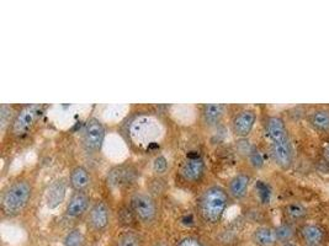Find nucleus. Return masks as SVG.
<instances>
[{
	"mask_svg": "<svg viewBox=\"0 0 329 246\" xmlns=\"http://www.w3.org/2000/svg\"><path fill=\"white\" fill-rule=\"evenodd\" d=\"M177 246H206V245L203 244V242H201L198 238L189 235V237H185L183 238V239H180L179 242H178Z\"/></svg>",
	"mask_w": 329,
	"mask_h": 246,
	"instance_id": "nucleus-25",
	"label": "nucleus"
},
{
	"mask_svg": "<svg viewBox=\"0 0 329 246\" xmlns=\"http://www.w3.org/2000/svg\"><path fill=\"white\" fill-rule=\"evenodd\" d=\"M84 235L79 228L70 230L65 238V246H83Z\"/></svg>",
	"mask_w": 329,
	"mask_h": 246,
	"instance_id": "nucleus-20",
	"label": "nucleus"
},
{
	"mask_svg": "<svg viewBox=\"0 0 329 246\" xmlns=\"http://www.w3.org/2000/svg\"><path fill=\"white\" fill-rule=\"evenodd\" d=\"M137 171L130 165L115 166L108 173V184L114 188L127 187L136 180Z\"/></svg>",
	"mask_w": 329,
	"mask_h": 246,
	"instance_id": "nucleus-9",
	"label": "nucleus"
},
{
	"mask_svg": "<svg viewBox=\"0 0 329 246\" xmlns=\"http://www.w3.org/2000/svg\"><path fill=\"white\" fill-rule=\"evenodd\" d=\"M69 186L74 192H86L91 184L90 171L85 166L78 165L69 173Z\"/></svg>",
	"mask_w": 329,
	"mask_h": 246,
	"instance_id": "nucleus-13",
	"label": "nucleus"
},
{
	"mask_svg": "<svg viewBox=\"0 0 329 246\" xmlns=\"http://www.w3.org/2000/svg\"><path fill=\"white\" fill-rule=\"evenodd\" d=\"M91 199L86 192H73L66 206V215L72 219L83 217L90 209Z\"/></svg>",
	"mask_w": 329,
	"mask_h": 246,
	"instance_id": "nucleus-10",
	"label": "nucleus"
},
{
	"mask_svg": "<svg viewBox=\"0 0 329 246\" xmlns=\"http://www.w3.org/2000/svg\"><path fill=\"white\" fill-rule=\"evenodd\" d=\"M249 183H251V178L247 174H237L233 178L229 180L228 183V193L232 198L234 199H242L247 196L248 192Z\"/></svg>",
	"mask_w": 329,
	"mask_h": 246,
	"instance_id": "nucleus-14",
	"label": "nucleus"
},
{
	"mask_svg": "<svg viewBox=\"0 0 329 246\" xmlns=\"http://www.w3.org/2000/svg\"><path fill=\"white\" fill-rule=\"evenodd\" d=\"M257 121V114L254 110H243L238 112L232 120V130L239 138H246L251 134Z\"/></svg>",
	"mask_w": 329,
	"mask_h": 246,
	"instance_id": "nucleus-11",
	"label": "nucleus"
},
{
	"mask_svg": "<svg viewBox=\"0 0 329 246\" xmlns=\"http://www.w3.org/2000/svg\"><path fill=\"white\" fill-rule=\"evenodd\" d=\"M106 130L100 120L91 117L84 124L81 132V145L89 153H98L103 148Z\"/></svg>",
	"mask_w": 329,
	"mask_h": 246,
	"instance_id": "nucleus-6",
	"label": "nucleus"
},
{
	"mask_svg": "<svg viewBox=\"0 0 329 246\" xmlns=\"http://www.w3.org/2000/svg\"><path fill=\"white\" fill-rule=\"evenodd\" d=\"M310 123L320 132H329V111L318 110L310 116Z\"/></svg>",
	"mask_w": 329,
	"mask_h": 246,
	"instance_id": "nucleus-18",
	"label": "nucleus"
},
{
	"mask_svg": "<svg viewBox=\"0 0 329 246\" xmlns=\"http://www.w3.org/2000/svg\"><path fill=\"white\" fill-rule=\"evenodd\" d=\"M111 222V211L103 199L93 202L88 212L89 227L95 232H104Z\"/></svg>",
	"mask_w": 329,
	"mask_h": 246,
	"instance_id": "nucleus-7",
	"label": "nucleus"
},
{
	"mask_svg": "<svg viewBox=\"0 0 329 246\" xmlns=\"http://www.w3.org/2000/svg\"><path fill=\"white\" fill-rule=\"evenodd\" d=\"M10 117H11V107H9L7 105H1V109H0V122H1V129H5V125L11 123L10 121Z\"/></svg>",
	"mask_w": 329,
	"mask_h": 246,
	"instance_id": "nucleus-23",
	"label": "nucleus"
},
{
	"mask_svg": "<svg viewBox=\"0 0 329 246\" xmlns=\"http://www.w3.org/2000/svg\"><path fill=\"white\" fill-rule=\"evenodd\" d=\"M308 246H313V245H308Z\"/></svg>",
	"mask_w": 329,
	"mask_h": 246,
	"instance_id": "nucleus-30",
	"label": "nucleus"
},
{
	"mask_svg": "<svg viewBox=\"0 0 329 246\" xmlns=\"http://www.w3.org/2000/svg\"><path fill=\"white\" fill-rule=\"evenodd\" d=\"M206 165L203 159L201 158H188L182 164L179 169V175L185 183L197 184L205 176Z\"/></svg>",
	"mask_w": 329,
	"mask_h": 246,
	"instance_id": "nucleus-8",
	"label": "nucleus"
},
{
	"mask_svg": "<svg viewBox=\"0 0 329 246\" xmlns=\"http://www.w3.org/2000/svg\"><path fill=\"white\" fill-rule=\"evenodd\" d=\"M68 183L66 179H56L46 189V204L50 209H56L65 202L67 196Z\"/></svg>",
	"mask_w": 329,
	"mask_h": 246,
	"instance_id": "nucleus-12",
	"label": "nucleus"
},
{
	"mask_svg": "<svg viewBox=\"0 0 329 246\" xmlns=\"http://www.w3.org/2000/svg\"><path fill=\"white\" fill-rule=\"evenodd\" d=\"M34 194V184L27 179H16L4 187L0 196V209L5 217L14 218L25 212Z\"/></svg>",
	"mask_w": 329,
	"mask_h": 246,
	"instance_id": "nucleus-1",
	"label": "nucleus"
},
{
	"mask_svg": "<svg viewBox=\"0 0 329 246\" xmlns=\"http://www.w3.org/2000/svg\"><path fill=\"white\" fill-rule=\"evenodd\" d=\"M253 242L258 246H274L277 242L276 232L269 227L258 228L253 233Z\"/></svg>",
	"mask_w": 329,
	"mask_h": 246,
	"instance_id": "nucleus-16",
	"label": "nucleus"
},
{
	"mask_svg": "<svg viewBox=\"0 0 329 246\" xmlns=\"http://www.w3.org/2000/svg\"><path fill=\"white\" fill-rule=\"evenodd\" d=\"M130 211L136 220L144 225H150L158 217V204L154 197L146 191H136L130 197Z\"/></svg>",
	"mask_w": 329,
	"mask_h": 246,
	"instance_id": "nucleus-4",
	"label": "nucleus"
},
{
	"mask_svg": "<svg viewBox=\"0 0 329 246\" xmlns=\"http://www.w3.org/2000/svg\"><path fill=\"white\" fill-rule=\"evenodd\" d=\"M142 242L138 234L133 232H124L119 235L116 240V246H141Z\"/></svg>",
	"mask_w": 329,
	"mask_h": 246,
	"instance_id": "nucleus-19",
	"label": "nucleus"
},
{
	"mask_svg": "<svg viewBox=\"0 0 329 246\" xmlns=\"http://www.w3.org/2000/svg\"><path fill=\"white\" fill-rule=\"evenodd\" d=\"M323 153H325V158L329 161V144H327V147L325 148V152Z\"/></svg>",
	"mask_w": 329,
	"mask_h": 246,
	"instance_id": "nucleus-28",
	"label": "nucleus"
},
{
	"mask_svg": "<svg viewBox=\"0 0 329 246\" xmlns=\"http://www.w3.org/2000/svg\"><path fill=\"white\" fill-rule=\"evenodd\" d=\"M231 201L228 191L219 184H211L201 192L197 201V212L201 219L210 225H216L223 218Z\"/></svg>",
	"mask_w": 329,
	"mask_h": 246,
	"instance_id": "nucleus-2",
	"label": "nucleus"
},
{
	"mask_svg": "<svg viewBox=\"0 0 329 246\" xmlns=\"http://www.w3.org/2000/svg\"><path fill=\"white\" fill-rule=\"evenodd\" d=\"M153 169L157 174H164L168 169V160L163 155L157 156L153 163Z\"/></svg>",
	"mask_w": 329,
	"mask_h": 246,
	"instance_id": "nucleus-24",
	"label": "nucleus"
},
{
	"mask_svg": "<svg viewBox=\"0 0 329 246\" xmlns=\"http://www.w3.org/2000/svg\"><path fill=\"white\" fill-rule=\"evenodd\" d=\"M43 110L45 107L41 105H26L20 109V111L14 115L9 125L12 137L22 138L29 134L43 114Z\"/></svg>",
	"mask_w": 329,
	"mask_h": 246,
	"instance_id": "nucleus-5",
	"label": "nucleus"
},
{
	"mask_svg": "<svg viewBox=\"0 0 329 246\" xmlns=\"http://www.w3.org/2000/svg\"><path fill=\"white\" fill-rule=\"evenodd\" d=\"M284 246H296V245H293V244H285Z\"/></svg>",
	"mask_w": 329,
	"mask_h": 246,
	"instance_id": "nucleus-29",
	"label": "nucleus"
},
{
	"mask_svg": "<svg viewBox=\"0 0 329 246\" xmlns=\"http://www.w3.org/2000/svg\"><path fill=\"white\" fill-rule=\"evenodd\" d=\"M258 189H259V193H260V197H262L263 202L269 201V198H270L269 187H267L265 184H263L262 181H259V183H258Z\"/></svg>",
	"mask_w": 329,
	"mask_h": 246,
	"instance_id": "nucleus-26",
	"label": "nucleus"
},
{
	"mask_svg": "<svg viewBox=\"0 0 329 246\" xmlns=\"http://www.w3.org/2000/svg\"><path fill=\"white\" fill-rule=\"evenodd\" d=\"M302 237L308 245L317 246L323 240L325 232L318 225H305L302 228Z\"/></svg>",
	"mask_w": 329,
	"mask_h": 246,
	"instance_id": "nucleus-17",
	"label": "nucleus"
},
{
	"mask_svg": "<svg viewBox=\"0 0 329 246\" xmlns=\"http://www.w3.org/2000/svg\"><path fill=\"white\" fill-rule=\"evenodd\" d=\"M265 132L270 139V150L275 163L282 169H289L292 163V148L282 119L271 116L265 123Z\"/></svg>",
	"mask_w": 329,
	"mask_h": 246,
	"instance_id": "nucleus-3",
	"label": "nucleus"
},
{
	"mask_svg": "<svg viewBox=\"0 0 329 246\" xmlns=\"http://www.w3.org/2000/svg\"><path fill=\"white\" fill-rule=\"evenodd\" d=\"M252 163L254 164L256 166H262L263 165V159H262V155H260V153L258 152V150L254 149L253 152H252Z\"/></svg>",
	"mask_w": 329,
	"mask_h": 246,
	"instance_id": "nucleus-27",
	"label": "nucleus"
},
{
	"mask_svg": "<svg viewBox=\"0 0 329 246\" xmlns=\"http://www.w3.org/2000/svg\"><path fill=\"white\" fill-rule=\"evenodd\" d=\"M226 112V106L222 104H211L205 105L202 107V119L203 122L208 125V127H213L217 125L221 122L222 117L224 116Z\"/></svg>",
	"mask_w": 329,
	"mask_h": 246,
	"instance_id": "nucleus-15",
	"label": "nucleus"
},
{
	"mask_svg": "<svg viewBox=\"0 0 329 246\" xmlns=\"http://www.w3.org/2000/svg\"><path fill=\"white\" fill-rule=\"evenodd\" d=\"M275 232H276L277 242H282V243L291 239L293 234H295V230H293V228L289 224L280 225V227H277L276 229H275Z\"/></svg>",
	"mask_w": 329,
	"mask_h": 246,
	"instance_id": "nucleus-22",
	"label": "nucleus"
},
{
	"mask_svg": "<svg viewBox=\"0 0 329 246\" xmlns=\"http://www.w3.org/2000/svg\"><path fill=\"white\" fill-rule=\"evenodd\" d=\"M285 213L291 219H301L306 215V208L300 203H290L285 207Z\"/></svg>",
	"mask_w": 329,
	"mask_h": 246,
	"instance_id": "nucleus-21",
	"label": "nucleus"
}]
</instances>
